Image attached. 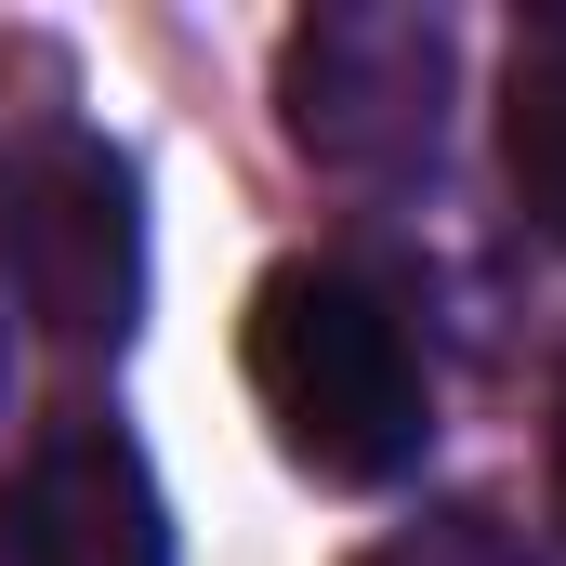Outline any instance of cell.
<instances>
[{
  "label": "cell",
  "instance_id": "cell-1",
  "mask_svg": "<svg viewBox=\"0 0 566 566\" xmlns=\"http://www.w3.org/2000/svg\"><path fill=\"white\" fill-rule=\"evenodd\" d=\"M251 396L316 488H396L434 434V369L409 303L356 264H277L251 290Z\"/></svg>",
  "mask_w": 566,
  "mask_h": 566
},
{
  "label": "cell",
  "instance_id": "cell-2",
  "mask_svg": "<svg viewBox=\"0 0 566 566\" xmlns=\"http://www.w3.org/2000/svg\"><path fill=\"white\" fill-rule=\"evenodd\" d=\"M0 238H13V303L66 343V356H119L145 316V185L106 133H40L0 185Z\"/></svg>",
  "mask_w": 566,
  "mask_h": 566
},
{
  "label": "cell",
  "instance_id": "cell-3",
  "mask_svg": "<svg viewBox=\"0 0 566 566\" xmlns=\"http://www.w3.org/2000/svg\"><path fill=\"white\" fill-rule=\"evenodd\" d=\"M277 106H290V145L329 171H409L448 119V27L422 0L303 13L277 53Z\"/></svg>",
  "mask_w": 566,
  "mask_h": 566
},
{
  "label": "cell",
  "instance_id": "cell-4",
  "mask_svg": "<svg viewBox=\"0 0 566 566\" xmlns=\"http://www.w3.org/2000/svg\"><path fill=\"white\" fill-rule=\"evenodd\" d=\"M0 566H171L145 448L119 422H53L0 488Z\"/></svg>",
  "mask_w": 566,
  "mask_h": 566
},
{
  "label": "cell",
  "instance_id": "cell-5",
  "mask_svg": "<svg viewBox=\"0 0 566 566\" xmlns=\"http://www.w3.org/2000/svg\"><path fill=\"white\" fill-rule=\"evenodd\" d=\"M501 171H514L527 224L566 251V53L514 66V93H501Z\"/></svg>",
  "mask_w": 566,
  "mask_h": 566
},
{
  "label": "cell",
  "instance_id": "cell-6",
  "mask_svg": "<svg viewBox=\"0 0 566 566\" xmlns=\"http://www.w3.org/2000/svg\"><path fill=\"white\" fill-rule=\"evenodd\" d=\"M356 566H527L488 514H422V527H396V541H369Z\"/></svg>",
  "mask_w": 566,
  "mask_h": 566
},
{
  "label": "cell",
  "instance_id": "cell-7",
  "mask_svg": "<svg viewBox=\"0 0 566 566\" xmlns=\"http://www.w3.org/2000/svg\"><path fill=\"white\" fill-rule=\"evenodd\" d=\"M554 527H566V396H554Z\"/></svg>",
  "mask_w": 566,
  "mask_h": 566
},
{
  "label": "cell",
  "instance_id": "cell-8",
  "mask_svg": "<svg viewBox=\"0 0 566 566\" xmlns=\"http://www.w3.org/2000/svg\"><path fill=\"white\" fill-rule=\"evenodd\" d=\"M0 382H13V329H0Z\"/></svg>",
  "mask_w": 566,
  "mask_h": 566
}]
</instances>
